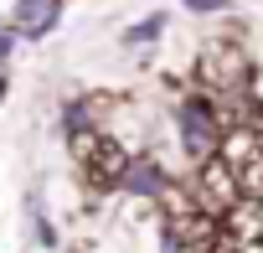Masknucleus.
Returning a JSON list of instances; mask_svg holds the SVG:
<instances>
[{"instance_id":"nucleus-1","label":"nucleus","mask_w":263,"mask_h":253,"mask_svg":"<svg viewBox=\"0 0 263 253\" xmlns=\"http://www.w3.org/2000/svg\"><path fill=\"white\" fill-rule=\"evenodd\" d=\"M176 130H181V145H186L196 160L217 155L222 130H217V114H212V103H206V98H186V103L176 109Z\"/></svg>"},{"instance_id":"nucleus-3","label":"nucleus","mask_w":263,"mask_h":253,"mask_svg":"<svg viewBox=\"0 0 263 253\" xmlns=\"http://www.w3.org/2000/svg\"><path fill=\"white\" fill-rule=\"evenodd\" d=\"M57 21H62V0H47V6H42L31 21H26V37H47Z\"/></svg>"},{"instance_id":"nucleus-4","label":"nucleus","mask_w":263,"mask_h":253,"mask_svg":"<svg viewBox=\"0 0 263 253\" xmlns=\"http://www.w3.org/2000/svg\"><path fill=\"white\" fill-rule=\"evenodd\" d=\"M11 47H16V31H6V37H0V67H6V57H11Z\"/></svg>"},{"instance_id":"nucleus-5","label":"nucleus","mask_w":263,"mask_h":253,"mask_svg":"<svg viewBox=\"0 0 263 253\" xmlns=\"http://www.w3.org/2000/svg\"><path fill=\"white\" fill-rule=\"evenodd\" d=\"M6 93H11V83H6V78H0V98H6Z\"/></svg>"},{"instance_id":"nucleus-2","label":"nucleus","mask_w":263,"mask_h":253,"mask_svg":"<svg viewBox=\"0 0 263 253\" xmlns=\"http://www.w3.org/2000/svg\"><path fill=\"white\" fill-rule=\"evenodd\" d=\"M160 31H165V16L155 11V16H145L140 26H129V31H124V42H129V47H145V42H155Z\"/></svg>"}]
</instances>
